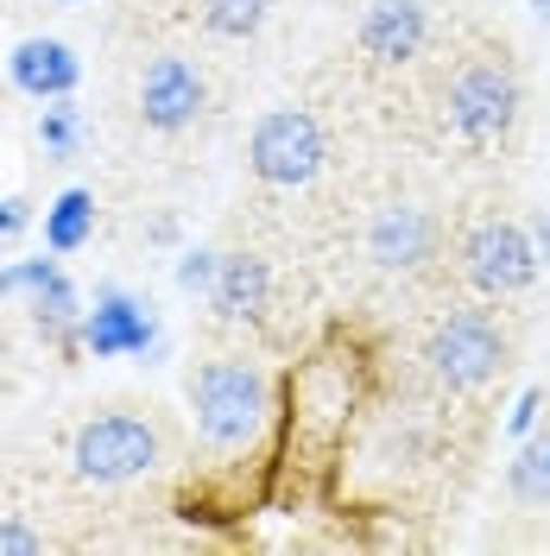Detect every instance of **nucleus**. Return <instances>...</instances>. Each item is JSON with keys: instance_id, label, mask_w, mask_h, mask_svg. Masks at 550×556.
<instances>
[{"instance_id": "1", "label": "nucleus", "mask_w": 550, "mask_h": 556, "mask_svg": "<svg viewBox=\"0 0 550 556\" xmlns=\"http://www.w3.org/2000/svg\"><path fill=\"white\" fill-rule=\"evenodd\" d=\"M190 405V462H197V500H222L228 513L260 493L278 468V417L285 380L253 354H203L184 386Z\"/></svg>"}, {"instance_id": "2", "label": "nucleus", "mask_w": 550, "mask_h": 556, "mask_svg": "<svg viewBox=\"0 0 550 556\" xmlns=\"http://www.w3.org/2000/svg\"><path fill=\"white\" fill-rule=\"evenodd\" d=\"M374 405L367 392V354L348 342V336H329L316 342L285 374V417H278V475L285 481H329L336 462H342V443L354 437L361 412Z\"/></svg>"}, {"instance_id": "3", "label": "nucleus", "mask_w": 550, "mask_h": 556, "mask_svg": "<svg viewBox=\"0 0 550 556\" xmlns=\"http://www.w3.org/2000/svg\"><path fill=\"white\" fill-rule=\"evenodd\" d=\"M518 114H525V76L507 45H468L437 83V121L468 152L507 146L518 134Z\"/></svg>"}, {"instance_id": "4", "label": "nucleus", "mask_w": 550, "mask_h": 556, "mask_svg": "<svg viewBox=\"0 0 550 556\" xmlns=\"http://www.w3.org/2000/svg\"><path fill=\"white\" fill-rule=\"evenodd\" d=\"M430 462V424L405 405H367L361 424H354V437L342 443V462H336V481L348 486H367V493H399V486L412 481L417 468Z\"/></svg>"}, {"instance_id": "5", "label": "nucleus", "mask_w": 550, "mask_h": 556, "mask_svg": "<svg viewBox=\"0 0 550 556\" xmlns=\"http://www.w3.org/2000/svg\"><path fill=\"white\" fill-rule=\"evenodd\" d=\"M165 468V430L146 412H96L70 430V475L83 486H134Z\"/></svg>"}, {"instance_id": "6", "label": "nucleus", "mask_w": 550, "mask_h": 556, "mask_svg": "<svg viewBox=\"0 0 550 556\" xmlns=\"http://www.w3.org/2000/svg\"><path fill=\"white\" fill-rule=\"evenodd\" d=\"M513 367V336L500 329V316L482 304H455L430 323L424 336V374L443 392H482Z\"/></svg>"}, {"instance_id": "7", "label": "nucleus", "mask_w": 550, "mask_h": 556, "mask_svg": "<svg viewBox=\"0 0 550 556\" xmlns=\"http://www.w3.org/2000/svg\"><path fill=\"white\" fill-rule=\"evenodd\" d=\"M455 273L487 304H518L545 278L538 253H532L525 215H482V222H468L462 241H455Z\"/></svg>"}, {"instance_id": "8", "label": "nucleus", "mask_w": 550, "mask_h": 556, "mask_svg": "<svg viewBox=\"0 0 550 556\" xmlns=\"http://www.w3.org/2000/svg\"><path fill=\"white\" fill-rule=\"evenodd\" d=\"M329 165V134L310 108L285 102L266 108L253 127H247V172L260 177L266 190H310Z\"/></svg>"}, {"instance_id": "9", "label": "nucleus", "mask_w": 550, "mask_h": 556, "mask_svg": "<svg viewBox=\"0 0 550 556\" xmlns=\"http://www.w3.org/2000/svg\"><path fill=\"white\" fill-rule=\"evenodd\" d=\"M83 354L89 361H165V323L134 285L102 278L83 311Z\"/></svg>"}, {"instance_id": "10", "label": "nucleus", "mask_w": 550, "mask_h": 556, "mask_svg": "<svg viewBox=\"0 0 550 556\" xmlns=\"http://www.w3.org/2000/svg\"><path fill=\"white\" fill-rule=\"evenodd\" d=\"M361 253L367 266L386 278H417L443 260V215L412 197H386L361 228Z\"/></svg>"}, {"instance_id": "11", "label": "nucleus", "mask_w": 550, "mask_h": 556, "mask_svg": "<svg viewBox=\"0 0 550 556\" xmlns=\"http://www.w3.org/2000/svg\"><path fill=\"white\" fill-rule=\"evenodd\" d=\"M134 108H139V127H146V134H159V139L190 134V127L209 114V76H203V64H197V58H184V51H159L152 64L139 70Z\"/></svg>"}, {"instance_id": "12", "label": "nucleus", "mask_w": 550, "mask_h": 556, "mask_svg": "<svg viewBox=\"0 0 550 556\" xmlns=\"http://www.w3.org/2000/svg\"><path fill=\"white\" fill-rule=\"evenodd\" d=\"M354 51L374 70H405L430 51V7L424 0H367L354 20Z\"/></svg>"}, {"instance_id": "13", "label": "nucleus", "mask_w": 550, "mask_h": 556, "mask_svg": "<svg viewBox=\"0 0 550 556\" xmlns=\"http://www.w3.org/2000/svg\"><path fill=\"white\" fill-rule=\"evenodd\" d=\"M7 83L26 102H64V96L83 89V58H76V45H64V38L33 33L7 51Z\"/></svg>"}, {"instance_id": "14", "label": "nucleus", "mask_w": 550, "mask_h": 556, "mask_svg": "<svg viewBox=\"0 0 550 556\" xmlns=\"http://www.w3.org/2000/svg\"><path fill=\"white\" fill-rule=\"evenodd\" d=\"M203 304H209L215 323H235V329L266 323V311H273V260H266V253H247V247L222 253L215 285H209Z\"/></svg>"}, {"instance_id": "15", "label": "nucleus", "mask_w": 550, "mask_h": 556, "mask_svg": "<svg viewBox=\"0 0 550 556\" xmlns=\"http://www.w3.org/2000/svg\"><path fill=\"white\" fill-rule=\"evenodd\" d=\"M83 311H89V298H83V285H76L64 266L26 298V316H33V329L45 336V348H51L58 361H76V354H83Z\"/></svg>"}, {"instance_id": "16", "label": "nucleus", "mask_w": 550, "mask_h": 556, "mask_svg": "<svg viewBox=\"0 0 550 556\" xmlns=\"http://www.w3.org/2000/svg\"><path fill=\"white\" fill-rule=\"evenodd\" d=\"M38 228H45V253H58V260L83 253V247L96 241V190H89V184H64V190L45 203Z\"/></svg>"}, {"instance_id": "17", "label": "nucleus", "mask_w": 550, "mask_h": 556, "mask_svg": "<svg viewBox=\"0 0 550 556\" xmlns=\"http://www.w3.org/2000/svg\"><path fill=\"white\" fill-rule=\"evenodd\" d=\"M507 500L525 513H550V424L518 437L513 462H507Z\"/></svg>"}, {"instance_id": "18", "label": "nucleus", "mask_w": 550, "mask_h": 556, "mask_svg": "<svg viewBox=\"0 0 550 556\" xmlns=\"http://www.w3.org/2000/svg\"><path fill=\"white\" fill-rule=\"evenodd\" d=\"M33 139H38V152H45V165H76L83 146H89V127H83L76 96H64V102H38Z\"/></svg>"}, {"instance_id": "19", "label": "nucleus", "mask_w": 550, "mask_h": 556, "mask_svg": "<svg viewBox=\"0 0 550 556\" xmlns=\"http://www.w3.org/2000/svg\"><path fill=\"white\" fill-rule=\"evenodd\" d=\"M190 7H197V26L222 45H247L273 20V0H190Z\"/></svg>"}, {"instance_id": "20", "label": "nucleus", "mask_w": 550, "mask_h": 556, "mask_svg": "<svg viewBox=\"0 0 550 556\" xmlns=\"http://www.w3.org/2000/svg\"><path fill=\"white\" fill-rule=\"evenodd\" d=\"M58 266H64L58 253H33V260H7V266H0V304H26V298H33L38 285H45V278L58 273Z\"/></svg>"}, {"instance_id": "21", "label": "nucleus", "mask_w": 550, "mask_h": 556, "mask_svg": "<svg viewBox=\"0 0 550 556\" xmlns=\"http://www.w3.org/2000/svg\"><path fill=\"white\" fill-rule=\"evenodd\" d=\"M215 266H222V247H177V291L184 298H209V285H215Z\"/></svg>"}, {"instance_id": "22", "label": "nucleus", "mask_w": 550, "mask_h": 556, "mask_svg": "<svg viewBox=\"0 0 550 556\" xmlns=\"http://www.w3.org/2000/svg\"><path fill=\"white\" fill-rule=\"evenodd\" d=\"M38 551H51V538L38 525H26L20 513H0V556H38Z\"/></svg>"}, {"instance_id": "23", "label": "nucleus", "mask_w": 550, "mask_h": 556, "mask_svg": "<svg viewBox=\"0 0 550 556\" xmlns=\"http://www.w3.org/2000/svg\"><path fill=\"white\" fill-rule=\"evenodd\" d=\"M538 424H545V386H525L513 399V412H507V437L518 443V437H532Z\"/></svg>"}, {"instance_id": "24", "label": "nucleus", "mask_w": 550, "mask_h": 556, "mask_svg": "<svg viewBox=\"0 0 550 556\" xmlns=\"http://www.w3.org/2000/svg\"><path fill=\"white\" fill-rule=\"evenodd\" d=\"M38 222V208L26 203V197H0V247L26 241V228Z\"/></svg>"}, {"instance_id": "25", "label": "nucleus", "mask_w": 550, "mask_h": 556, "mask_svg": "<svg viewBox=\"0 0 550 556\" xmlns=\"http://www.w3.org/2000/svg\"><path fill=\"white\" fill-rule=\"evenodd\" d=\"M525 228H532V253H538V266H545V278H550V215L545 208H532Z\"/></svg>"}, {"instance_id": "26", "label": "nucleus", "mask_w": 550, "mask_h": 556, "mask_svg": "<svg viewBox=\"0 0 550 556\" xmlns=\"http://www.w3.org/2000/svg\"><path fill=\"white\" fill-rule=\"evenodd\" d=\"M146 241H152V247H177V222H172V215H159V222L146 228Z\"/></svg>"}, {"instance_id": "27", "label": "nucleus", "mask_w": 550, "mask_h": 556, "mask_svg": "<svg viewBox=\"0 0 550 556\" xmlns=\"http://www.w3.org/2000/svg\"><path fill=\"white\" fill-rule=\"evenodd\" d=\"M532 13H538V20L550 26V0H532Z\"/></svg>"}, {"instance_id": "28", "label": "nucleus", "mask_w": 550, "mask_h": 556, "mask_svg": "<svg viewBox=\"0 0 550 556\" xmlns=\"http://www.w3.org/2000/svg\"><path fill=\"white\" fill-rule=\"evenodd\" d=\"M7 361H13V348H7V336H0V367H7Z\"/></svg>"}, {"instance_id": "29", "label": "nucleus", "mask_w": 550, "mask_h": 556, "mask_svg": "<svg viewBox=\"0 0 550 556\" xmlns=\"http://www.w3.org/2000/svg\"><path fill=\"white\" fill-rule=\"evenodd\" d=\"M51 7H89V0H51Z\"/></svg>"}]
</instances>
